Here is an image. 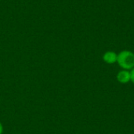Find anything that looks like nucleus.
<instances>
[{"label": "nucleus", "instance_id": "obj_1", "mask_svg": "<svg viewBox=\"0 0 134 134\" xmlns=\"http://www.w3.org/2000/svg\"><path fill=\"white\" fill-rule=\"evenodd\" d=\"M117 62L119 66L126 70L134 68V53L129 50H123L118 54Z\"/></svg>", "mask_w": 134, "mask_h": 134}, {"label": "nucleus", "instance_id": "obj_2", "mask_svg": "<svg viewBox=\"0 0 134 134\" xmlns=\"http://www.w3.org/2000/svg\"><path fill=\"white\" fill-rule=\"evenodd\" d=\"M117 57H118V54H116L113 51H108L103 56L104 60L107 64H110L115 63L117 61Z\"/></svg>", "mask_w": 134, "mask_h": 134}, {"label": "nucleus", "instance_id": "obj_3", "mask_svg": "<svg viewBox=\"0 0 134 134\" xmlns=\"http://www.w3.org/2000/svg\"><path fill=\"white\" fill-rule=\"evenodd\" d=\"M117 79L119 82L124 84V83H127L130 80V73L126 71H121L119 72L118 75H117Z\"/></svg>", "mask_w": 134, "mask_h": 134}, {"label": "nucleus", "instance_id": "obj_4", "mask_svg": "<svg viewBox=\"0 0 134 134\" xmlns=\"http://www.w3.org/2000/svg\"><path fill=\"white\" fill-rule=\"evenodd\" d=\"M130 80L134 83V68L130 72Z\"/></svg>", "mask_w": 134, "mask_h": 134}, {"label": "nucleus", "instance_id": "obj_5", "mask_svg": "<svg viewBox=\"0 0 134 134\" xmlns=\"http://www.w3.org/2000/svg\"><path fill=\"white\" fill-rule=\"evenodd\" d=\"M2 132H3V127H2V123L0 122V134L2 133Z\"/></svg>", "mask_w": 134, "mask_h": 134}]
</instances>
